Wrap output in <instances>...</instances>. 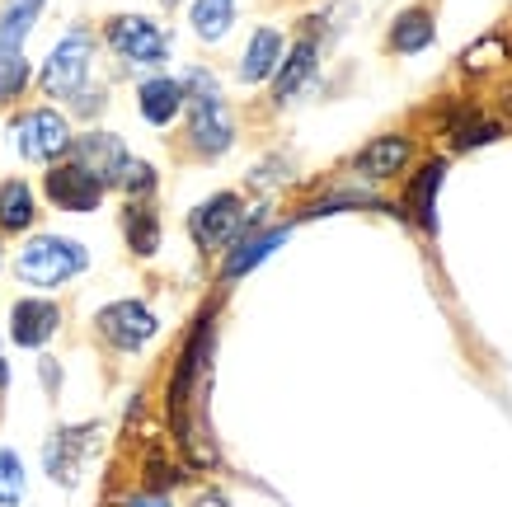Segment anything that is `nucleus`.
Returning a JSON list of instances; mask_svg holds the SVG:
<instances>
[{
  "mask_svg": "<svg viewBox=\"0 0 512 507\" xmlns=\"http://www.w3.org/2000/svg\"><path fill=\"white\" fill-rule=\"evenodd\" d=\"M90 437H94V423H85V428H62L52 442H47L43 461H47V475L57 479V484H76L80 456L90 451Z\"/></svg>",
  "mask_w": 512,
  "mask_h": 507,
  "instance_id": "14",
  "label": "nucleus"
},
{
  "mask_svg": "<svg viewBox=\"0 0 512 507\" xmlns=\"http://www.w3.org/2000/svg\"><path fill=\"white\" fill-rule=\"evenodd\" d=\"M71 151H76V165L90 169V174H94V179H99L104 188L118 184L123 165L132 160V155H127V146L113 137V132H85V137L71 141Z\"/></svg>",
  "mask_w": 512,
  "mask_h": 507,
  "instance_id": "10",
  "label": "nucleus"
},
{
  "mask_svg": "<svg viewBox=\"0 0 512 507\" xmlns=\"http://www.w3.org/2000/svg\"><path fill=\"white\" fill-rule=\"evenodd\" d=\"M123 235H127V249L141 254V259H151L160 249V216L146 207V202H127L123 212Z\"/></svg>",
  "mask_w": 512,
  "mask_h": 507,
  "instance_id": "21",
  "label": "nucleus"
},
{
  "mask_svg": "<svg viewBox=\"0 0 512 507\" xmlns=\"http://www.w3.org/2000/svg\"><path fill=\"white\" fill-rule=\"evenodd\" d=\"M311 71H315V43H311V38H301V43L287 52V62L278 66V80H273V99H278V104H287V99H292V94L301 90L306 80H311Z\"/></svg>",
  "mask_w": 512,
  "mask_h": 507,
  "instance_id": "23",
  "label": "nucleus"
},
{
  "mask_svg": "<svg viewBox=\"0 0 512 507\" xmlns=\"http://www.w3.org/2000/svg\"><path fill=\"white\" fill-rule=\"evenodd\" d=\"M278 66H282V33L259 29L249 38L245 57H240V80H245V85H259V80H268Z\"/></svg>",
  "mask_w": 512,
  "mask_h": 507,
  "instance_id": "17",
  "label": "nucleus"
},
{
  "mask_svg": "<svg viewBox=\"0 0 512 507\" xmlns=\"http://www.w3.org/2000/svg\"><path fill=\"white\" fill-rule=\"evenodd\" d=\"M442 132L456 151H470V146H489V141L503 132L494 118H484L475 104H447L442 108Z\"/></svg>",
  "mask_w": 512,
  "mask_h": 507,
  "instance_id": "13",
  "label": "nucleus"
},
{
  "mask_svg": "<svg viewBox=\"0 0 512 507\" xmlns=\"http://www.w3.org/2000/svg\"><path fill=\"white\" fill-rule=\"evenodd\" d=\"M47 0H5L0 10V52H24V38L38 24Z\"/></svg>",
  "mask_w": 512,
  "mask_h": 507,
  "instance_id": "20",
  "label": "nucleus"
},
{
  "mask_svg": "<svg viewBox=\"0 0 512 507\" xmlns=\"http://www.w3.org/2000/svg\"><path fill=\"white\" fill-rule=\"evenodd\" d=\"M57 329H62V310L52 306V301H43V296H24L10 310V338H15L19 348H43Z\"/></svg>",
  "mask_w": 512,
  "mask_h": 507,
  "instance_id": "11",
  "label": "nucleus"
},
{
  "mask_svg": "<svg viewBox=\"0 0 512 507\" xmlns=\"http://www.w3.org/2000/svg\"><path fill=\"white\" fill-rule=\"evenodd\" d=\"M137 104H141V118L151 127H170L179 113H184V104H188V90L179 85V80H170V76H156V80H146L137 90Z\"/></svg>",
  "mask_w": 512,
  "mask_h": 507,
  "instance_id": "15",
  "label": "nucleus"
},
{
  "mask_svg": "<svg viewBox=\"0 0 512 507\" xmlns=\"http://www.w3.org/2000/svg\"><path fill=\"white\" fill-rule=\"evenodd\" d=\"M43 188H47V198L57 202L62 212H76V216L99 212V202H104V184L94 179L90 169H80L76 160H71V165H52V169H47Z\"/></svg>",
  "mask_w": 512,
  "mask_h": 507,
  "instance_id": "9",
  "label": "nucleus"
},
{
  "mask_svg": "<svg viewBox=\"0 0 512 507\" xmlns=\"http://www.w3.org/2000/svg\"><path fill=\"white\" fill-rule=\"evenodd\" d=\"M109 47L132 66H160L170 57V38L160 33V24H151L146 15H113L104 29Z\"/></svg>",
  "mask_w": 512,
  "mask_h": 507,
  "instance_id": "8",
  "label": "nucleus"
},
{
  "mask_svg": "<svg viewBox=\"0 0 512 507\" xmlns=\"http://www.w3.org/2000/svg\"><path fill=\"white\" fill-rule=\"evenodd\" d=\"M29 85V62L24 52H0V99H19Z\"/></svg>",
  "mask_w": 512,
  "mask_h": 507,
  "instance_id": "26",
  "label": "nucleus"
},
{
  "mask_svg": "<svg viewBox=\"0 0 512 507\" xmlns=\"http://www.w3.org/2000/svg\"><path fill=\"white\" fill-rule=\"evenodd\" d=\"M43 381H47V385H57V381H62V371L52 367V362H47V357H43Z\"/></svg>",
  "mask_w": 512,
  "mask_h": 507,
  "instance_id": "30",
  "label": "nucleus"
},
{
  "mask_svg": "<svg viewBox=\"0 0 512 507\" xmlns=\"http://www.w3.org/2000/svg\"><path fill=\"white\" fill-rule=\"evenodd\" d=\"M33 216H38L33 188L24 179H5L0 184V231H29Z\"/></svg>",
  "mask_w": 512,
  "mask_h": 507,
  "instance_id": "22",
  "label": "nucleus"
},
{
  "mask_svg": "<svg viewBox=\"0 0 512 507\" xmlns=\"http://www.w3.org/2000/svg\"><path fill=\"white\" fill-rule=\"evenodd\" d=\"M127 507H170L165 498H156V493H141V498H132Z\"/></svg>",
  "mask_w": 512,
  "mask_h": 507,
  "instance_id": "29",
  "label": "nucleus"
},
{
  "mask_svg": "<svg viewBox=\"0 0 512 507\" xmlns=\"http://www.w3.org/2000/svg\"><path fill=\"white\" fill-rule=\"evenodd\" d=\"M188 85H193V99H188V141H193V151L226 155L235 141V118H231V108H226V99H221L217 80L207 76V71H193Z\"/></svg>",
  "mask_w": 512,
  "mask_h": 507,
  "instance_id": "3",
  "label": "nucleus"
},
{
  "mask_svg": "<svg viewBox=\"0 0 512 507\" xmlns=\"http://www.w3.org/2000/svg\"><path fill=\"white\" fill-rule=\"evenodd\" d=\"M409 165V137H376L367 141L362 151H357V169L367 174V179H390V174H400Z\"/></svg>",
  "mask_w": 512,
  "mask_h": 507,
  "instance_id": "16",
  "label": "nucleus"
},
{
  "mask_svg": "<svg viewBox=\"0 0 512 507\" xmlns=\"http://www.w3.org/2000/svg\"><path fill=\"white\" fill-rule=\"evenodd\" d=\"M235 24V0H193V33L202 43H221Z\"/></svg>",
  "mask_w": 512,
  "mask_h": 507,
  "instance_id": "24",
  "label": "nucleus"
},
{
  "mask_svg": "<svg viewBox=\"0 0 512 507\" xmlns=\"http://www.w3.org/2000/svg\"><path fill=\"white\" fill-rule=\"evenodd\" d=\"M5 385H10V362L0 357V390H5Z\"/></svg>",
  "mask_w": 512,
  "mask_h": 507,
  "instance_id": "31",
  "label": "nucleus"
},
{
  "mask_svg": "<svg viewBox=\"0 0 512 507\" xmlns=\"http://www.w3.org/2000/svg\"><path fill=\"white\" fill-rule=\"evenodd\" d=\"M212 320H217L212 310H202L198 315V324H193V334H188V343H184V353H179V362H174L170 395H165L170 428H174V437H179V446L193 456V465L217 461L212 442H202V428L193 423V395H198L202 381H207V357H212V338H217V324Z\"/></svg>",
  "mask_w": 512,
  "mask_h": 507,
  "instance_id": "1",
  "label": "nucleus"
},
{
  "mask_svg": "<svg viewBox=\"0 0 512 507\" xmlns=\"http://www.w3.org/2000/svg\"><path fill=\"white\" fill-rule=\"evenodd\" d=\"M170 484H179V470H170L160 456H151V461H146V493L165 498V489H170Z\"/></svg>",
  "mask_w": 512,
  "mask_h": 507,
  "instance_id": "28",
  "label": "nucleus"
},
{
  "mask_svg": "<svg viewBox=\"0 0 512 507\" xmlns=\"http://www.w3.org/2000/svg\"><path fill=\"white\" fill-rule=\"evenodd\" d=\"M165 5H184V0H165Z\"/></svg>",
  "mask_w": 512,
  "mask_h": 507,
  "instance_id": "32",
  "label": "nucleus"
},
{
  "mask_svg": "<svg viewBox=\"0 0 512 507\" xmlns=\"http://www.w3.org/2000/svg\"><path fill=\"white\" fill-rule=\"evenodd\" d=\"M71 123H66L57 108H33L15 123V146L24 160H38V165H52L71 151Z\"/></svg>",
  "mask_w": 512,
  "mask_h": 507,
  "instance_id": "7",
  "label": "nucleus"
},
{
  "mask_svg": "<svg viewBox=\"0 0 512 507\" xmlns=\"http://www.w3.org/2000/svg\"><path fill=\"white\" fill-rule=\"evenodd\" d=\"M118 184H123L132 198H146V193L156 188V169L146 165V160H127L123 174H118Z\"/></svg>",
  "mask_w": 512,
  "mask_h": 507,
  "instance_id": "27",
  "label": "nucleus"
},
{
  "mask_svg": "<svg viewBox=\"0 0 512 507\" xmlns=\"http://www.w3.org/2000/svg\"><path fill=\"white\" fill-rule=\"evenodd\" d=\"M85 268H90L85 245H80V240H66V235H33L29 245L19 249V259H15L19 282L43 287V292H52V287L71 282V277L85 273Z\"/></svg>",
  "mask_w": 512,
  "mask_h": 507,
  "instance_id": "2",
  "label": "nucleus"
},
{
  "mask_svg": "<svg viewBox=\"0 0 512 507\" xmlns=\"http://www.w3.org/2000/svg\"><path fill=\"white\" fill-rule=\"evenodd\" d=\"M287 240V226H278V231H264V235H245V240H235L231 254H226V263H221V277L231 282V277H245L249 268H259V263L273 254V249Z\"/></svg>",
  "mask_w": 512,
  "mask_h": 507,
  "instance_id": "18",
  "label": "nucleus"
},
{
  "mask_svg": "<svg viewBox=\"0 0 512 507\" xmlns=\"http://www.w3.org/2000/svg\"><path fill=\"white\" fill-rule=\"evenodd\" d=\"M245 221H249L245 202L235 198V193H217V198L198 202V207L188 212V235H193L202 249H226L245 235Z\"/></svg>",
  "mask_w": 512,
  "mask_h": 507,
  "instance_id": "6",
  "label": "nucleus"
},
{
  "mask_svg": "<svg viewBox=\"0 0 512 507\" xmlns=\"http://www.w3.org/2000/svg\"><path fill=\"white\" fill-rule=\"evenodd\" d=\"M94 329H99V338H104L109 348L137 353V348H146V343L156 338L160 320H156V310L141 306V301H109V306L94 315Z\"/></svg>",
  "mask_w": 512,
  "mask_h": 507,
  "instance_id": "5",
  "label": "nucleus"
},
{
  "mask_svg": "<svg viewBox=\"0 0 512 507\" xmlns=\"http://www.w3.org/2000/svg\"><path fill=\"white\" fill-rule=\"evenodd\" d=\"M442 179H447V160H428L409 179V188H404V212H409V221H419L423 231H437V193H442Z\"/></svg>",
  "mask_w": 512,
  "mask_h": 507,
  "instance_id": "12",
  "label": "nucleus"
},
{
  "mask_svg": "<svg viewBox=\"0 0 512 507\" xmlns=\"http://www.w3.org/2000/svg\"><path fill=\"white\" fill-rule=\"evenodd\" d=\"M90 62H94V38L85 29H71L62 43L52 47V57L43 62V90L52 99H76L85 90V76H90Z\"/></svg>",
  "mask_w": 512,
  "mask_h": 507,
  "instance_id": "4",
  "label": "nucleus"
},
{
  "mask_svg": "<svg viewBox=\"0 0 512 507\" xmlns=\"http://www.w3.org/2000/svg\"><path fill=\"white\" fill-rule=\"evenodd\" d=\"M433 38H437L433 10H423V5L404 10V15H395V24H390V47H395V52H404V57L423 52V47L433 43Z\"/></svg>",
  "mask_w": 512,
  "mask_h": 507,
  "instance_id": "19",
  "label": "nucleus"
},
{
  "mask_svg": "<svg viewBox=\"0 0 512 507\" xmlns=\"http://www.w3.org/2000/svg\"><path fill=\"white\" fill-rule=\"evenodd\" d=\"M19 503H24V461H19V451L0 446V507Z\"/></svg>",
  "mask_w": 512,
  "mask_h": 507,
  "instance_id": "25",
  "label": "nucleus"
}]
</instances>
